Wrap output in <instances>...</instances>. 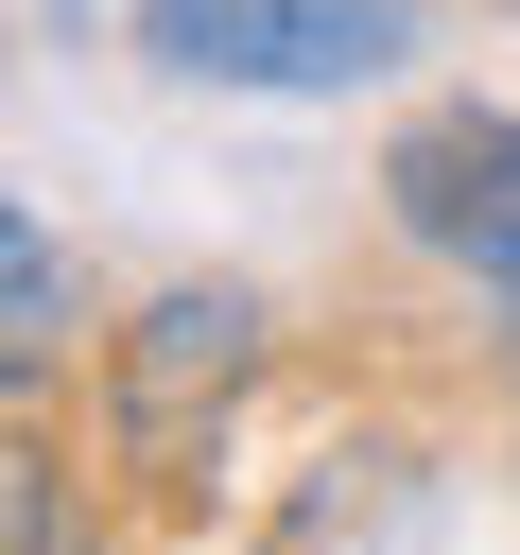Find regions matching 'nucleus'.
Returning a JSON list of instances; mask_svg holds the SVG:
<instances>
[{
	"label": "nucleus",
	"mask_w": 520,
	"mask_h": 555,
	"mask_svg": "<svg viewBox=\"0 0 520 555\" xmlns=\"http://www.w3.org/2000/svg\"><path fill=\"white\" fill-rule=\"evenodd\" d=\"M243 382H260V295L243 278H173L104 330V468L139 503H191L243 434Z\"/></svg>",
	"instance_id": "f257e3e1"
},
{
	"label": "nucleus",
	"mask_w": 520,
	"mask_h": 555,
	"mask_svg": "<svg viewBox=\"0 0 520 555\" xmlns=\"http://www.w3.org/2000/svg\"><path fill=\"white\" fill-rule=\"evenodd\" d=\"M139 52L173 87H277V104H312V87H381L416 52V0H156Z\"/></svg>",
	"instance_id": "f03ea898"
},
{
	"label": "nucleus",
	"mask_w": 520,
	"mask_h": 555,
	"mask_svg": "<svg viewBox=\"0 0 520 555\" xmlns=\"http://www.w3.org/2000/svg\"><path fill=\"white\" fill-rule=\"evenodd\" d=\"M381 208H399L416 260L520 295V121H503V104H433V121L381 156Z\"/></svg>",
	"instance_id": "7ed1b4c3"
},
{
	"label": "nucleus",
	"mask_w": 520,
	"mask_h": 555,
	"mask_svg": "<svg viewBox=\"0 0 520 555\" xmlns=\"http://www.w3.org/2000/svg\"><path fill=\"white\" fill-rule=\"evenodd\" d=\"M69 347H87V278H69V243L0 191V416H35V399L69 382Z\"/></svg>",
	"instance_id": "20e7f679"
},
{
	"label": "nucleus",
	"mask_w": 520,
	"mask_h": 555,
	"mask_svg": "<svg viewBox=\"0 0 520 555\" xmlns=\"http://www.w3.org/2000/svg\"><path fill=\"white\" fill-rule=\"evenodd\" d=\"M0 555H104L87 503H69V451H52L35 416H0Z\"/></svg>",
	"instance_id": "39448f33"
}]
</instances>
